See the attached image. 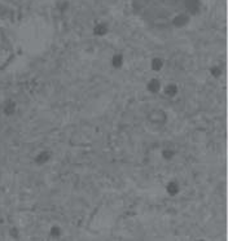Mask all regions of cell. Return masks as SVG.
I'll return each instance as SVG.
<instances>
[{"instance_id": "obj_1", "label": "cell", "mask_w": 228, "mask_h": 241, "mask_svg": "<svg viewBox=\"0 0 228 241\" xmlns=\"http://www.w3.org/2000/svg\"><path fill=\"white\" fill-rule=\"evenodd\" d=\"M10 52H12V51H10V47L3 39L2 34H0V68H2V65H5L9 61Z\"/></svg>"}, {"instance_id": "obj_2", "label": "cell", "mask_w": 228, "mask_h": 241, "mask_svg": "<svg viewBox=\"0 0 228 241\" xmlns=\"http://www.w3.org/2000/svg\"><path fill=\"white\" fill-rule=\"evenodd\" d=\"M176 92H178V87L174 86V84H169V86L165 88V94H166V95H169V96H174V95H176Z\"/></svg>"}, {"instance_id": "obj_3", "label": "cell", "mask_w": 228, "mask_h": 241, "mask_svg": "<svg viewBox=\"0 0 228 241\" xmlns=\"http://www.w3.org/2000/svg\"><path fill=\"white\" fill-rule=\"evenodd\" d=\"M158 88H159V82H158V80H155V79H153V80L148 84V90H149L150 92H155V91H158Z\"/></svg>"}, {"instance_id": "obj_4", "label": "cell", "mask_w": 228, "mask_h": 241, "mask_svg": "<svg viewBox=\"0 0 228 241\" xmlns=\"http://www.w3.org/2000/svg\"><path fill=\"white\" fill-rule=\"evenodd\" d=\"M162 65H163V64L159 60H154V61H153V69H155V70H158V69H159Z\"/></svg>"}]
</instances>
